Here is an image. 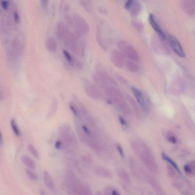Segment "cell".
Returning <instances> with one entry per match:
<instances>
[{
  "mask_svg": "<svg viewBox=\"0 0 195 195\" xmlns=\"http://www.w3.org/2000/svg\"><path fill=\"white\" fill-rule=\"evenodd\" d=\"M26 174L29 179L33 181H36L38 179L37 175L35 172L29 169H26Z\"/></svg>",
  "mask_w": 195,
  "mask_h": 195,
  "instance_id": "44dd1931",
  "label": "cell"
},
{
  "mask_svg": "<svg viewBox=\"0 0 195 195\" xmlns=\"http://www.w3.org/2000/svg\"><path fill=\"white\" fill-rule=\"evenodd\" d=\"M104 195H120L119 192L116 189L112 187H107L103 191Z\"/></svg>",
  "mask_w": 195,
  "mask_h": 195,
  "instance_id": "ffe728a7",
  "label": "cell"
},
{
  "mask_svg": "<svg viewBox=\"0 0 195 195\" xmlns=\"http://www.w3.org/2000/svg\"><path fill=\"white\" fill-rule=\"evenodd\" d=\"M72 25L76 29V32L80 35L86 34L89 30L87 23L81 15L77 13H73Z\"/></svg>",
  "mask_w": 195,
  "mask_h": 195,
  "instance_id": "7a4b0ae2",
  "label": "cell"
},
{
  "mask_svg": "<svg viewBox=\"0 0 195 195\" xmlns=\"http://www.w3.org/2000/svg\"><path fill=\"white\" fill-rule=\"evenodd\" d=\"M117 149H118L119 153L120 156H121L122 158H124V152H123V149L122 148L121 146H120V145L119 144H117Z\"/></svg>",
  "mask_w": 195,
  "mask_h": 195,
  "instance_id": "836d02e7",
  "label": "cell"
},
{
  "mask_svg": "<svg viewBox=\"0 0 195 195\" xmlns=\"http://www.w3.org/2000/svg\"><path fill=\"white\" fill-rule=\"evenodd\" d=\"M94 172L98 176L102 177L111 178H112V175L111 172L108 169L104 168L98 167L94 169Z\"/></svg>",
  "mask_w": 195,
  "mask_h": 195,
  "instance_id": "7c38bea8",
  "label": "cell"
},
{
  "mask_svg": "<svg viewBox=\"0 0 195 195\" xmlns=\"http://www.w3.org/2000/svg\"><path fill=\"white\" fill-rule=\"evenodd\" d=\"M117 175L122 180L126 183L130 182L131 179L129 173L124 169H120L117 171Z\"/></svg>",
  "mask_w": 195,
  "mask_h": 195,
  "instance_id": "e0dca14e",
  "label": "cell"
},
{
  "mask_svg": "<svg viewBox=\"0 0 195 195\" xmlns=\"http://www.w3.org/2000/svg\"><path fill=\"white\" fill-rule=\"evenodd\" d=\"M40 2L41 6L42 9L46 8L47 5H48V1L47 0H41Z\"/></svg>",
  "mask_w": 195,
  "mask_h": 195,
  "instance_id": "e575fe53",
  "label": "cell"
},
{
  "mask_svg": "<svg viewBox=\"0 0 195 195\" xmlns=\"http://www.w3.org/2000/svg\"><path fill=\"white\" fill-rule=\"evenodd\" d=\"M132 25L135 30L139 32L142 31L144 29V25L140 21H133L132 22Z\"/></svg>",
  "mask_w": 195,
  "mask_h": 195,
  "instance_id": "d4e9b609",
  "label": "cell"
},
{
  "mask_svg": "<svg viewBox=\"0 0 195 195\" xmlns=\"http://www.w3.org/2000/svg\"><path fill=\"white\" fill-rule=\"evenodd\" d=\"M133 0H129L126 2L125 4V8L128 10H129L132 7Z\"/></svg>",
  "mask_w": 195,
  "mask_h": 195,
  "instance_id": "d6a6232c",
  "label": "cell"
},
{
  "mask_svg": "<svg viewBox=\"0 0 195 195\" xmlns=\"http://www.w3.org/2000/svg\"><path fill=\"white\" fill-rule=\"evenodd\" d=\"M70 30L68 26L62 21H59L56 24V35L59 40L62 41Z\"/></svg>",
  "mask_w": 195,
  "mask_h": 195,
  "instance_id": "ba28073f",
  "label": "cell"
},
{
  "mask_svg": "<svg viewBox=\"0 0 195 195\" xmlns=\"http://www.w3.org/2000/svg\"><path fill=\"white\" fill-rule=\"evenodd\" d=\"M129 167H130L131 171L132 172L134 176L139 177V174L137 170L136 164L133 159L130 160L129 161Z\"/></svg>",
  "mask_w": 195,
  "mask_h": 195,
  "instance_id": "7402d4cb",
  "label": "cell"
},
{
  "mask_svg": "<svg viewBox=\"0 0 195 195\" xmlns=\"http://www.w3.org/2000/svg\"><path fill=\"white\" fill-rule=\"evenodd\" d=\"M62 41L67 48L75 54L80 56L84 55V42L78 33L70 30Z\"/></svg>",
  "mask_w": 195,
  "mask_h": 195,
  "instance_id": "6da1fadb",
  "label": "cell"
},
{
  "mask_svg": "<svg viewBox=\"0 0 195 195\" xmlns=\"http://www.w3.org/2000/svg\"><path fill=\"white\" fill-rule=\"evenodd\" d=\"M168 140L169 141L171 142L172 143H175L176 142V140L174 137L169 136L168 138Z\"/></svg>",
  "mask_w": 195,
  "mask_h": 195,
  "instance_id": "f35d334b",
  "label": "cell"
},
{
  "mask_svg": "<svg viewBox=\"0 0 195 195\" xmlns=\"http://www.w3.org/2000/svg\"><path fill=\"white\" fill-rule=\"evenodd\" d=\"M69 106L70 109L71 110L72 112L73 113V114H74L76 117L78 116V115H79V112L75 105L73 104V103H70Z\"/></svg>",
  "mask_w": 195,
  "mask_h": 195,
  "instance_id": "83f0119b",
  "label": "cell"
},
{
  "mask_svg": "<svg viewBox=\"0 0 195 195\" xmlns=\"http://www.w3.org/2000/svg\"><path fill=\"white\" fill-rule=\"evenodd\" d=\"M142 160L146 167L149 170L152 172L158 171V166L154 159L151 154L149 152H146L142 156Z\"/></svg>",
  "mask_w": 195,
  "mask_h": 195,
  "instance_id": "5b68a950",
  "label": "cell"
},
{
  "mask_svg": "<svg viewBox=\"0 0 195 195\" xmlns=\"http://www.w3.org/2000/svg\"><path fill=\"white\" fill-rule=\"evenodd\" d=\"M95 195H102L100 191H98L95 193Z\"/></svg>",
  "mask_w": 195,
  "mask_h": 195,
  "instance_id": "b9f144b4",
  "label": "cell"
},
{
  "mask_svg": "<svg viewBox=\"0 0 195 195\" xmlns=\"http://www.w3.org/2000/svg\"><path fill=\"white\" fill-rule=\"evenodd\" d=\"M1 4L2 8L5 10H7L9 6V2L7 0H2L1 1Z\"/></svg>",
  "mask_w": 195,
  "mask_h": 195,
  "instance_id": "f546056e",
  "label": "cell"
},
{
  "mask_svg": "<svg viewBox=\"0 0 195 195\" xmlns=\"http://www.w3.org/2000/svg\"><path fill=\"white\" fill-rule=\"evenodd\" d=\"M21 161H22L23 164L27 167L32 169H36V163L30 157L27 156V155H24L21 158Z\"/></svg>",
  "mask_w": 195,
  "mask_h": 195,
  "instance_id": "2e32d148",
  "label": "cell"
},
{
  "mask_svg": "<svg viewBox=\"0 0 195 195\" xmlns=\"http://www.w3.org/2000/svg\"><path fill=\"white\" fill-rule=\"evenodd\" d=\"M28 149L29 151L31 154L34 156L35 158H38L39 157V153L37 151L32 144H29L28 146Z\"/></svg>",
  "mask_w": 195,
  "mask_h": 195,
  "instance_id": "484cf974",
  "label": "cell"
},
{
  "mask_svg": "<svg viewBox=\"0 0 195 195\" xmlns=\"http://www.w3.org/2000/svg\"><path fill=\"white\" fill-rule=\"evenodd\" d=\"M11 126L13 130L14 133L16 136H19L20 135V132L19 129H18V126L15 122V120L13 119L11 120Z\"/></svg>",
  "mask_w": 195,
  "mask_h": 195,
  "instance_id": "cb8c5ba5",
  "label": "cell"
},
{
  "mask_svg": "<svg viewBox=\"0 0 195 195\" xmlns=\"http://www.w3.org/2000/svg\"><path fill=\"white\" fill-rule=\"evenodd\" d=\"M184 168V171L187 174L192 175L195 173V161L185 165Z\"/></svg>",
  "mask_w": 195,
  "mask_h": 195,
  "instance_id": "d6986e66",
  "label": "cell"
},
{
  "mask_svg": "<svg viewBox=\"0 0 195 195\" xmlns=\"http://www.w3.org/2000/svg\"><path fill=\"white\" fill-rule=\"evenodd\" d=\"M62 53L66 60L69 65L72 66L77 67V68H81L82 64L78 60H77L68 51L64 49L62 50Z\"/></svg>",
  "mask_w": 195,
  "mask_h": 195,
  "instance_id": "9c48e42d",
  "label": "cell"
},
{
  "mask_svg": "<svg viewBox=\"0 0 195 195\" xmlns=\"http://www.w3.org/2000/svg\"><path fill=\"white\" fill-rule=\"evenodd\" d=\"M82 195H93L92 192L91 191L89 187L84 186Z\"/></svg>",
  "mask_w": 195,
  "mask_h": 195,
  "instance_id": "4dcf8cb0",
  "label": "cell"
},
{
  "mask_svg": "<svg viewBox=\"0 0 195 195\" xmlns=\"http://www.w3.org/2000/svg\"><path fill=\"white\" fill-rule=\"evenodd\" d=\"M126 68L129 71L132 73H135L138 71V66L136 62L128 60L126 62Z\"/></svg>",
  "mask_w": 195,
  "mask_h": 195,
  "instance_id": "ac0fdd59",
  "label": "cell"
},
{
  "mask_svg": "<svg viewBox=\"0 0 195 195\" xmlns=\"http://www.w3.org/2000/svg\"><path fill=\"white\" fill-rule=\"evenodd\" d=\"M167 173L169 176L173 177L176 175V172L173 167L170 166H168L167 168Z\"/></svg>",
  "mask_w": 195,
  "mask_h": 195,
  "instance_id": "f1b7e54d",
  "label": "cell"
},
{
  "mask_svg": "<svg viewBox=\"0 0 195 195\" xmlns=\"http://www.w3.org/2000/svg\"><path fill=\"white\" fill-rule=\"evenodd\" d=\"M162 158L163 159L165 160V161H168L169 163H170V164H171V165L173 166V167L174 168L176 169L177 170H178V172H179V169L178 168V166L176 164V163L174 162V161H172V160L170 158H169L165 154H162Z\"/></svg>",
  "mask_w": 195,
  "mask_h": 195,
  "instance_id": "4316f807",
  "label": "cell"
},
{
  "mask_svg": "<svg viewBox=\"0 0 195 195\" xmlns=\"http://www.w3.org/2000/svg\"><path fill=\"white\" fill-rule=\"evenodd\" d=\"M146 179H147V182L154 190L158 191H161V185L158 181L155 178L150 176V175H147L146 176Z\"/></svg>",
  "mask_w": 195,
  "mask_h": 195,
  "instance_id": "9a60e30c",
  "label": "cell"
},
{
  "mask_svg": "<svg viewBox=\"0 0 195 195\" xmlns=\"http://www.w3.org/2000/svg\"><path fill=\"white\" fill-rule=\"evenodd\" d=\"M82 129H83L84 132L87 135H90V133L89 129H88V128H87L86 126H83H83H82Z\"/></svg>",
  "mask_w": 195,
  "mask_h": 195,
  "instance_id": "d590c367",
  "label": "cell"
},
{
  "mask_svg": "<svg viewBox=\"0 0 195 195\" xmlns=\"http://www.w3.org/2000/svg\"><path fill=\"white\" fill-rule=\"evenodd\" d=\"M119 120L122 125L123 126H127V123H126V120H124V119H123L122 117H119Z\"/></svg>",
  "mask_w": 195,
  "mask_h": 195,
  "instance_id": "74e56055",
  "label": "cell"
},
{
  "mask_svg": "<svg viewBox=\"0 0 195 195\" xmlns=\"http://www.w3.org/2000/svg\"><path fill=\"white\" fill-rule=\"evenodd\" d=\"M39 193L40 195H47L46 193H45V192L42 190H40Z\"/></svg>",
  "mask_w": 195,
  "mask_h": 195,
  "instance_id": "ab89813d",
  "label": "cell"
},
{
  "mask_svg": "<svg viewBox=\"0 0 195 195\" xmlns=\"http://www.w3.org/2000/svg\"><path fill=\"white\" fill-rule=\"evenodd\" d=\"M14 19L15 22L17 23L19 22L20 19V15L17 11L15 9L13 11Z\"/></svg>",
  "mask_w": 195,
  "mask_h": 195,
  "instance_id": "1f68e13d",
  "label": "cell"
},
{
  "mask_svg": "<svg viewBox=\"0 0 195 195\" xmlns=\"http://www.w3.org/2000/svg\"><path fill=\"white\" fill-rule=\"evenodd\" d=\"M169 41L175 52L180 57H184L185 53L179 41L175 37L170 36L169 37Z\"/></svg>",
  "mask_w": 195,
  "mask_h": 195,
  "instance_id": "8992f818",
  "label": "cell"
},
{
  "mask_svg": "<svg viewBox=\"0 0 195 195\" xmlns=\"http://www.w3.org/2000/svg\"><path fill=\"white\" fill-rule=\"evenodd\" d=\"M2 134H1V140H0V144H1V146L2 145Z\"/></svg>",
  "mask_w": 195,
  "mask_h": 195,
  "instance_id": "60d3db41",
  "label": "cell"
},
{
  "mask_svg": "<svg viewBox=\"0 0 195 195\" xmlns=\"http://www.w3.org/2000/svg\"><path fill=\"white\" fill-rule=\"evenodd\" d=\"M148 20L151 25L152 26V28L156 32L157 34L161 37L163 40H165L166 39V36L164 32L160 27L159 24L157 22L155 19L154 16L152 13L149 14L148 17Z\"/></svg>",
  "mask_w": 195,
  "mask_h": 195,
  "instance_id": "52a82bcc",
  "label": "cell"
},
{
  "mask_svg": "<svg viewBox=\"0 0 195 195\" xmlns=\"http://www.w3.org/2000/svg\"><path fill=\"white\" fill-rule=\"evenodd\" d=\"M43 179L46 185L50 190H53L55 188L54 182L51 175L48 172L44 171L43 173Z\"/></svg>",
  "mask_w": 195,
  "mask_h": 195,
  "instance_id": "4fadbf2b",
  "label": "cell"
},
{
  "mask_svg": "<svg viewBox=\"0 0 195 195\" xmlns=\"http://www.w3.org/2000/svg\"><path fill=\"white\" fill-rule=\"evenodd\" d=\"M141 10V5L139 2L137 1H133L132 7L129 11L132 16H135L139 13Z\"/></svg>",
  "mask_w": 195,
  "mask_h": 195,
  "instance_id": "5bb4252c",
  "label": "cell"
},
{
  "mask_svg": "<svg viewBox=\"0 0 195 195\" xmlns=\"http://www.w3.org/2000/svg\"><path fill=\"white\" fill-rule=\"evenodd\" d=\"M125 56L122 52L117 50H114L111 53V62L117 68H122L126 63Z\"/></svg>",
  "mask_w": 195,
  "mask_h": 195,
  "instance_id": "277c9868",
  "label": "cell"
},
{
  "mask_svg": "<svg viewBox=\"0 0 195 195\" xmlns=\"http://www.w3.org/2000/svg\"><path fill=\"white\" fill-rule=\"evenodd\" d=\"M62 144L61 141H56L55 144V147L57 149H60L62 147Z\"/></svg>",
  "mask_w": 195,
  "mask_h": 195,
  "instance_id": "8d00e7d4",
  "label": "cell"
},
{
  "mask_svg": "<svg viewBox=\"0 0 195 195\" xmlns=\"http://www.w3.org/2000/svg\"><path fill=\"white\" fill-rule=\"evenodd\" d=\"M132 90L140 106L142 107L144 109H146V104L141 91L139 90L134 87H132Z\"/></svg>",
  "mask_w": 195,
  "mask_h": 195,
  "instance_id": "8fae6325",
  "label": "cell"
},
{
  "mask_svg": "<svg viewBox=\"0 0 195 195\" xmlns=\"http://www.w3.org/2000/svg\"><path fill=\"white\" fill-rule=\"evenodd\" d=\"M118 47L125 56L129 58V60L138 62L140 57L136 50L127 42L120 41L118 44Z\"/></svg>",
  "mask_w": 195,
  "mask_h": 195,
  "instance_id": "3957f363",
  "label": "cell"
},
{
  "mask_svg": "<svg viewBox=\"0 0 195 195\" xmlns=\"http://www.w3.org/2000/svg\"><path fill=\"white\" fill-rule=\"evenodd\" d=\"M45 44L47 49L51 53L55 52L57 50V43L52 36H48L46 38Z\"/></svg>",
  "mask_w": 195,
  "mask_h": 195,
  "instance_id": "30bf717a",
  "label": "cell"
},
{
  "mask_svg": "<svg viewBox=\"0 0 195 195\" xmlns=\"http://www.w3.org/2000/svg\"><path fill=\"white\" fill-rule=\"evenodd\" d=\"M80 3L82 7L87 11L90 12L91 10V4L90 1L82 0L80 1Z\"/></svg>",
  "mask_w": 195,
  "mask_h": 195,
  "instance_id": "603a6c76",
  "label": "cell"
}]
</instances>
